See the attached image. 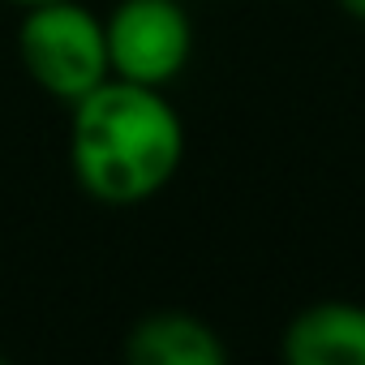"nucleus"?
I'll use <instances>...</instances> for the list:
<instances>
[{
	"instance_id": "1",
	"label": "nucleus",
	"mask_w": 365,
	"mask_h": 365,
	"mask_svg": "<svg viewBox=\"0 0 365 365\" xmlns=\"http://www.w3.org/2000/svg\"><path fill=\"white\" fill-rule=\"evenodd\" d=\"M185 159V120L159 86L108 78L69 108V168L86 198L142 207Z\"/></svg>"
},
{
	"instance_id": "2",
	"label": "nucleus",
	"mask_w": 365,
	"mask_h": 365,
	"mask_svg": "<svg viewBox=\"0 0 365 365\" xmlns=\"http://www.w3.org/2000/svg\"><path fill=\"white\" fill-rule=\"evenodd\" d=\"M18 61L26 78L65 108H73L82 95H91L99 82L112 78L103 18L82 0H56V5L22 9Z\"/></svg>"
},
{
	"instance_id": "3",
	"label": "nucleus",
	"mask_w": 365,
	"mask_h": 365,
	"mask_svg": "<svg viewBox=\"0 0 365 365\" xmlns=\"http://www.w3.org/2000/svg\"><path fill=\"white\" fill-rule=\"evenodd\" d=\"M112 78L142 86H172L190 69L194 22L180 0H116L103 18Z\"/></svg>"
},
{
	"instance_id": "4",
	"label": "nucleus",
	"mask_w": 365,
	"mask_h": 365,
	"mask_svg": "<svg viewBox=\"0 0 365 365\" xmlns=\"http://www.w3.org/2000/svg\"><path fill=\"white\" fill-rule=\"evenodd\" d=\"M288 365H365V305L318 301L305 305L279 339Z\"/></svg>"
},
{
	"instance_id": "5",
	"label": "nucleus",
	"mask_w": 365,
	"mask_h": 365,
	"mask_svg": "<svg viewBox=\"0 0 365 365\" xmlns=\"http://www.w3.org/2000/svg\"><path fill=\"white\" fill-rule=\"evenodd\" d=\"M129 365H224L228 344L211 322L185 309H155L125 331Z\"/></svg>"
},
{
	"instance_id": "6",
	"label": "nucleus",
	"mask_w": 365,
	"mask_h": 365,
	"mask_svg": "<svg viewBox=\"0 0 365 365\" xmlns=\"http://www.w3.org/2000/svg\"><path fill=\"white\" fill-rule=\"evenodd\" d=\"M339 5H344V9H348L356 22H365V0H339Z\"/></svg>"
},
{
	"instance_id": "7",
	"label": "nucleus",
	"mask_w": 365,
	"mask_h": 365,
	"mask_svg": "<svg viewBox=\"0 0 365 365\" xmlns=\"http://www.w3.org/2000/svg\"><path fill=\"white\" fill-rule=\"evenodd\" d=\"M14 9H39V5H56V0H5Z\"/></svg>"
}]
</instances>
